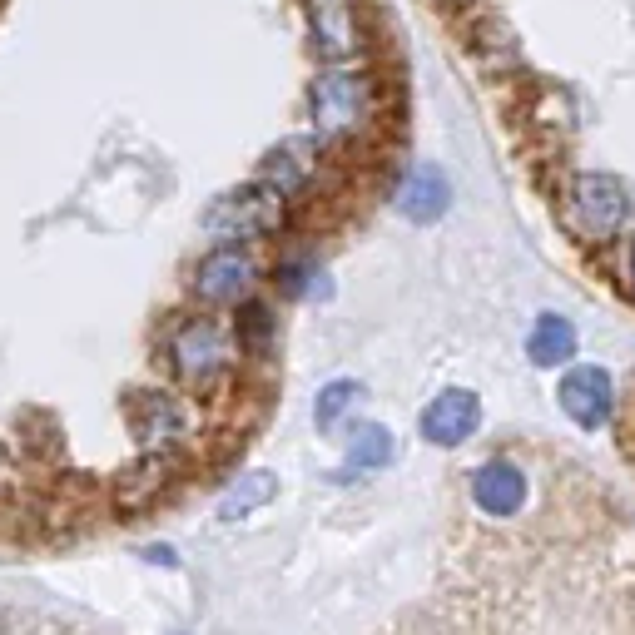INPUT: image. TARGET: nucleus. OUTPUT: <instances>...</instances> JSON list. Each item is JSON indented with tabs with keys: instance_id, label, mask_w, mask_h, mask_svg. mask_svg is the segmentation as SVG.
<instances>
[{
	"instance_id": "nucleus-3",
	"label": "nucleus",
	"mask_w": 635,
	"mask_h": 635,
	"mask_svg": "<svg viewBox=\"0 0 635 635\" xmlns=\"http://www.w3.org/2000/svg\"><path fill=\"white\" fill-rule=\"evenodd\" d=\"M164 353H169L174 378L184 382L189 392H199V397L219 392V382L229 378V368H234L229 333L214 318H184V323H174Z\"/></svg>"
},
{
	"instance_id": "nucleus-6",
	"label": "nucleus",
	"mask_w": 635,
	"mask_h": 635,
	"mask_svg": "<svg viewBox=\"0 0 635 635\" xmlns=\"http://www.w3.org/2000/svg\"><path fill=\"white\" fill-rule=\"evenodd\" d=\"M556 402H561V412L581 432H596L616 412V382H611V373L601 363H576V368H566L561 382H556Z\"/></svg>"
},
{
	"instance_id": "nucleus-9",
	"label": "nucleus",
	"mask_w": 635,
	"mask_h": 635,
	"mask_svg": "<svg viewBox=\"0 0 635 635\" xmlns=\"http://www.w3.org/2000/svg\"><path fill=\"white\" fill-rule=\"evenodd\" d=\"M129 427L144 442V452H174V442L184 437V412L164 392H134L129 397Z\"/></svg>"
},
{
	"instance_id": "nucleus-5",
	"label": "nucleus",
	"mask_w": 635,
	"mask_h": 635,
	"mask_svg": "<svg viewBox=\"0 0 635 635\" xmlns=\"http://www.w3.org/2000/svg\"><path fill=\"white\" fill-rule=\"evenodd\" d=\"M254 278H258V263L249 249L219 244V249H209V254L199 258V268H194V293H199V303H209V308H239V303H249Z\"/></svg>"
},
{
	"instance_id": "nucleus-1",
	"label": "nucleus",
	"mask_w": 635,
	"mask_h": 635,
	"mask_svg": "<svg viewBox=\"0 0 635 635\" xmlns=\"http://www.w3.org/2000/svg\"><path fill=\"white\" fill-rule=\"evenodd\" d=\"M631 219V189L606 174V169H581L571 174L561 194V229L581 244H611Z\"/></svg>"
},
{
	"instance_id": "nucleus-11",
	"label": "nucleus",
	"mask_w": 635,
	"mask_h": 635,
	"mask_svg": "<svg viewBox=\"0 0 635 635\" xmlns=\"http://www.w3.org/2000/svg\"><path fill=\"white\" fill-rule=\"evenodd\" d=\"M447 204H452V184H447V174L432 169V164H417V169L397 184V214L412 219V224H437V219L447 214Z\"/></svg>"
},
{
	"instance_id": "nucleus-21",
	"label": "nucleus",
	"mask_w": 635,
	"mask_h": 635,
	"mask_svg": "<svg viewBox=\"0 0 635 635\" xmlns=\"http://www.w3.org/2000/svg\"><path fill=\"white\" fill-rule=\"evenodd\" d=\"M631 278H635V249H631Z\"/></svg>"
},
{
	"instance_id": "nucleus-4",
	"label": "nucleus",
	"mask_w": 635,
	"mask_h": 635,
	"mask_svg": "<svg viewBox=\"0 0 635 635\" xmlns=\"http://www.w3.org/2000/svg\"><path fill=\"white\" fill-rule=\"evenodd\" d=\"M283 209H288V199H278L268 184L254 179V184H244V189L214 199L209 214H204V229H209L214 239H224V244L263 239V234H273V229L283 224Z\"/></svg>"
},
{
	"instance_id": "nucleus-17",
	"label": "nucleus",
	"mask_w": 635,
	"mask_h": 635,
	"mask_svg": "<svg viewBox=\"0 0 635 635\" xmlns=\"http://www.w3.org/2000/svg\"><path fill=\"white\" fill-rule=\"evenodd\" d=\"M234 338H239V353L268 358V348H273V338H278V318L268 313V303H239Z\"/></svg>"
},
{
	"instance_id": "nucleus-19",
	"label": "nucleus",
	"mask_w": 635,
	"mask_h": 635,
	"mask_svg": "<svg viewBox=\"0 0 635 635\" xmlns=\"http://www.w3.org/2000/svg\"><path fill=\"white\" fill-rule=\"evenodd\" d=\"M363 397V387L353 378H333L328 387H318V402H313V422H318V432H333L338 422H343V412L353 407Z\"/></svg>"
},
{
	"instance_id": "nucleus-14",
	"label": "nucleus",
	"mask_w": 635,
	"mask_h": 635,
	"mask_svg": "<svg viewBox=\"0 0 635 635\" xmlns=\"http://www.w3.org/2000/svg\"><path fill=\"white\" fill-rule=\"evenodd\" d=\"M526 358L536 368H566L576 358V323L561 313H541L526 333Z\"/></svg>"
},
{
	"instance_id": "nucleus-13",
	"label": "nucleus",
	"mask_w": 635,
	"mask_h": 635,
	"mask_svg": "<svg viewBox=\"0 0 635 635\" xmlns=\"http://www.w3.org/2000/svg\"><path fill=\"white\" fill-rule=\"evenodd\" d=\"M313 179V139H283L278 149H268L258 184H268L278 199H298Z\"/></svg>"
},
{
	"instance_id": "nucleus-12",
	"label": "nucleus",
	"mask_w": 635,
	"mask_h": 635,
	"mask_svg": "<svg viewBox=\"0 0 635 635\" xmlns=\"http://www.w3.org/2000/svg\"><path fill=\"white\" fill-rule=\"evenodd\" d=\"M397 457V437L382 427V422H358L343 442V462L333 472V482H353V477H368V472H382L387 462Z\"/></svg>"
},
{
	"instance_id": "nucleus-8",
	"label": "nucleus",
	"mask_w": 635,
	"mask_h": 635,
	"mask_svg": "<svg viewBox=\"0 0 635 635\" xmlns=\"http://www.w3.org/2000/svg\"><path fill=\"white\" fill-rule=\"evenodd\" d=\"M482 427V397L472 387H442L422 412H417V432L432 447H462L472 432Z\"/></svg>"
},
{
	"instance_id": "nucleus-16",
	"label": "nucleus",
	"mask_w": 635,
	"mask_h": 635,
	"mask_svg": "<svg viewBox=\"0 0 635 635\" xmlns=\"http://www.w3.org/2000/svg\"><path fill=\"white\" fill-rule=\"evenodd\" d=\"M273 497H278V482H273V472H249V477H239V482L224 492V502H219V516H224V521L254 516V511L268 507Z\"/></svg>"
},
{
	"instance_id": "nucleus-15",
	"label": "nucleus",
	"mask_w": 635,
	"mask_h": 635,
	"mask_svg": "<svg viewBox=\"0 0 635 635\" xmlns=\"http://www.w3.org/2000/svg\"><path fill=\"white\" fill-rule=\"evenodd\" d=\"M169 472H174V452H144L125 477L115 482V502L120 507H149L169 487Z\"/></svg>"
},
{
	"instance_id": "nucleus-18",
	"label": "nucleus",
	"mask_w": 635,
	"mask_h": 635,
	"mask_svg": "<svg viewBox=\"0 0 635 635\" xmlns=\"http://www.w3.org/2000/svg\"><path fill=\"white\" fill-rule=\"evenodd\" d=\"M278 288H283L288 298H328V293H333L328 273H323L318 263H308V258L278 263Z\"/></svg>"
},
{
	"instance_id": "nucleus-20",
	"label": "nucleus",
	"mask_w": 635,
	"mask_h": 635,
	"mask_svg": "<svg viewBox=\"0 0 635 635\" xmlns=\"http://www.w3.org/2000/svg\"><path fill=\"white\" fill-rule=\"evenodd\" d=\"M144 561H159V566H179L174 546H144Z\"/></svg>"
},
{
	"instance_id": "nucleus-2",
	"label": "nucleus",
	"mask_w": 635,
	"mask_h": 635,
	"mask_svg": "<svg viewBox=\"0 0 635 635\" xmlns=\"http://www.w3.org/2000/svg\"><path fill=\"white\" fill-rule=\"evenodd\" d=\"M308 115L323 139H353L378 115V85L358 70H328L308 85Z\"/></svg>"
},
{
	"instance_id": "nucleus-7",
	"label": "nucleus",
	"mask_w": 635,
	"mask_h": 635,
	"mask_svg": "<svg viewBox=\"0 0 635 635\" xmlns=\"http://www.w3.org/2000/svg\"><path fill=\"white\" fill-rule=\"evenodd\" d=\"M467 497H472V507L482 511V516L511 521L516 511L526 507L531 482H526V472H521L511 457H487V462H477V467L467 472Z\"/></svg>"
},
{
	"instance_id": "nucleus-10",
	"label": "nucleus",
	"mask_w": 635,
	"mask_h": 635,
	"mask_svg": "<svg viewBox=\"0 0 635 635\" xmlns=\"http://www.w3.org/2000/svg\"><path fill=\"white\" fill-rule=\"evenodd\" d=\"M313 50L328 65H348V60L363 55V30H358V15H353L348 0L313 5Z\"/></svg>"
},
{
	"instance_id": "nucleus-22",
	"label": "nucleus",
	"mask_w": 635,
	"mask_h": 635,
	"mask_svg": "<svg viewBox=\"0 0 635 635\" xmlns=\"http://www.w3.org/2000/svg\"><path fill=\"white\" fill-rule=\"evenodd\" d=\"M313 5H333V0H313Z\"/></svg>"
}]
</instances>
